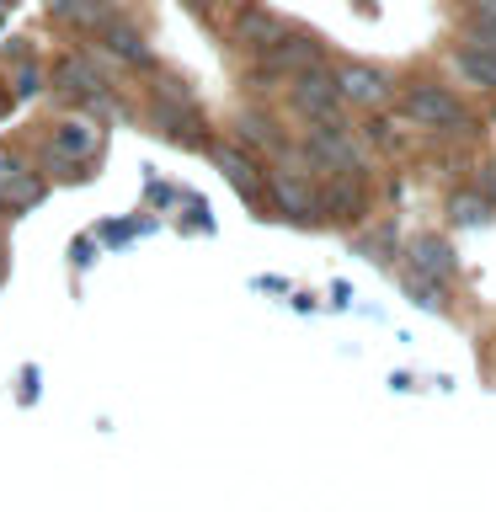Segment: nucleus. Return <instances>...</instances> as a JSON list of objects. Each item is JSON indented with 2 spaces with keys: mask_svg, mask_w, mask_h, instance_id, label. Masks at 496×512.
<instances>
[{
  "mask_svg": "<svg viewBox=\"0 0 496 512\" xmlns=\"http://www.w3.org/2000/svg\"><path fill=\"white\" fill-rule=\"evenodd\" d=\"M336 102H342V96H336V80L320 70V64L294 75V112H304V118H315V123H336Z\"/></svg>",
  "mask_w": 496,
  "mask_h": 512,
  "instance_id": "1",
  "label": "nucleus"
},
{
  "mask_svg": "<svg viewBox=\"0 0 496 512\" xmlns=\"http://www.w3.org/2000/svg\"><path fill=\"white\" fill-rule=\"evenodd\" d=\"M406 112L416 123H427V128H464V123H470V118H464V107L443 86H411L406 91Z\"/></svg>",
  "mask_w": 496,
  "mask_h": 512,
  "instance_id": "2",
  "label": "nucleus"
},
{
  "mask_svg": "<svg viewBox=\"0 0 496 512\" xmlns=\"http://www.w3.org/2000/svg\"><path fill=\"white\" fill-rule=\"evenodd\" d=\"M320 64V43L315 38H304V32H278L267 48V59H262V75H299V70H315Z\"/></svg>",
  "mask_w": 496,
  "mask_h": 512,
  "instance_id": "3",
  "label": "nucleus"
},
{
  "mask_svg": "<svg viewBox=\"0 0 496 512\" xmlns=\"http://www.w3.org/2000/svg\"><path fill=\"white\" fill-rule=\"evenodd\" d=\"M331 80H336V96H342V102H358V107H379L384 96H390V80L379 70H368V64H342Z\"/></svg>",
  "mask_w": 496,
  "mask_h": 512,
  "instance_id": "4",
  "label": "nucleus"
},
{
  "mask_svg": "<svg viewBox=\"0 0 496 512\" xmlns=\"http://www.w3.org/2000/svg\"><path fill=\"white\" fill-rule=\"evenodd\" d=\"M310 155H315L326 171H336V176L358 171V144H352V134H342L336 123H326V128H310Z\"/></svg>",
  "mask_w": 496,
  "mask_h": 512,
  "instance_id": "5",
  "label": "nucleus"
},
{
  "mask_svg": "<svg viewBox=\"0 0 496 512\" xmlns=\"http://www.w3.org/2000/svg\"><path fill=\"white\" fill-rule=\"evenodd\" d=\"M272 198H278L294 219H315L320 214V192L304 182V166H283L272 171Z\"/></svg>",
  "mask_w": 496,
  "mask_h": 512,
  "instance_id": "6",
  "label": "nucleus"
},
{
  "mask_svg": "<svg viewBox=\"0 0 496 512\" xmlns=\"http://www.w3.org/2000/svg\"><path fill=\"white\" fill-rule=\"evenodd\" d=\"M38 198H43V182H38V176H32L22 160H6V155H0V203H6V208H32Z\"/></svg>",
  "mask_w": 496,
  "mask_h": 512,
  "instance_id": "7",
  "label": "nucleus"
},
{
  "mask_svg": "<svg viewBox=\"0 0 496 512\" xmlns=\"http://www.w3.org/2000/svg\"><path fill=\"white\" fill-rule=\"evenodd\" d=\"M411 272H422V278H454V246L438 235H422L411 246Z\"/></svg>",
  "mask_w": 496,
  "mask_h": 512,
  "instance_id": "8",
  "label": "nucleus"
},
{
  "mask_svg": "<svg viewBox=\"0 0 496 512\" xmlns=\"http://www.w3.org/2000/svg\"><path fill=\"white\" fill-rule=\"evenodd\" d=\"M214 160H219V171H224V182H230L235 192H240V198H262V176H256V166H251V160L246 155H240V150H230V144H219V150H214Z\"/></svg>",
  "mask_w": 496,
  "mask_h": 512,
  "instance_id": "9",
  "label": "nucleus"
},
{
  "mask_svg": "<svg viewBox=\"0 0 496 512\" xmlns=\"http://www.w3.org/2000/svg\"><path fill=\"white\" fill-rule=\"evenodd\" d=\"M278 16L262 11V6H251V11H240V22H235V43H246V48H267L272 38H278Z\"/></svg>",
  "mask_w": 496,
  "mask_h": 512,
  "instance_id": "10",
  "label": "nucleus"
},
{
  "mask_svg": "<svg viewBox=\"0 0 496 512\" xmlns=\"http://www.w3.org/2000/svg\"><path fill=\"white\" fill-rule=\"evenodd\" d=\"M54 80H59L64 91H75V96H96V91H102V75H96L86 59H64L59 70H54Z\"/></svg>",
  "mask_w": 496,
  "mask_h": 512,
  "instance_id": "11",
  "label": "nucleus"
},
{
  "mask_svg": "<svg viewBox=\"0 0 496 512\" xmlns=\"http://www.w3.org/2000/svg\"><path fill=\"white\" fill-rule=\"evenodd\" d=\"M102 32H107V43H112V54H118V59H128V64H150V48H144V38H139L134 27L102 22Z\"/></svg>",
  "mask_w": 496,
  "mask_h": 512,
  "instance_id": "12",
  "label": "nucleus"
},
{
  "mask_svg": "<svg viewBox=\"0 0 496 512\" xmlns=\"http://www.w3.org/2000/svg\"><path fill=\"white\" fill-rule=\"evenodd\" d=\"M459 75L475 80V86H496V54H486V48H464V54H459Z\"/></svg>",
  "mask_w": 496,
  "mask_h": 512,
  "instance_id": "13",
  "label": "nucleus"
},
{
  "mask_svg": "<svg viewBox=\"0 0 496 512\" xmlns=\"http://www.w3.org/2000/svg\"><path fill=\"white\" fill-rule=\"evenodd\" d=\"M54 150H59V155H91V150H96V128L64 123L59 134H54Z\"/></svg>",
  "mask_w": 496,
  "mask_h": 512,
  "instance_id": "14",
  "label": "nucleus"
},
{
  "mask_svg": "<svg viewBox=\"0 0 496 512\" xmlns=\"http://www.w3.org/2000/svg\"><path fill=\"white\" fill-rule=\"evenodd\" d=\"M448 214H454L459 224H486V219H491V203L475 198V192H459V198L448 203Z\"/></svg>",
  "mask_w": 496,
  "mask_h": 512,
  "instance_id": "15",
  "label": "nucleus"
},
{
  "mask_svg": "<svg viewBox=\"0 0 496 512\" xmlns=\"http://www.w3.org/2000/svg\"><path fill=\"white\" fill-rule=\"evenodd\" d=\"M406 283H411V294H416V304H427V310H443V283H432V278H422V272H406Z\"/></svg>",
  "mask_w": 496,
  "mask_h": 512,
  "instance_id": "16",
  "label": "nucleus"
},
{
  "mask_svg": "<svg viewBox=\"0 0 496 512\" xmlns=\"http://www.w3.org/2000/svg\"><path fill=\"white\" fill-rule=\"evenodd\" d=\"M320 208H342V214H352V208H358V192H352L347 182H331L326 198H320Z\"/></svg>",
  "mask_w": 496,
  "mask_h": 512,
  "instance_id": "17",
  "label": "nucleus"
},
{
  "mask_svg": "<svg viewBox=\"0 0 496 512\" xmlns=\"http://www.w3.org/2000/svg\"><path fill=\"white\" fill-rule=\"evenodd\" d=\"M155 96H160V102H171V107H176V102H182V107H192V91H187V80H176V75H160V91H155Z\"/></svg>",
  "mask_w": 496,
  "mask_h": 512,
  "instance_id": "18",
  "label": "nucleus"
},
{
  "mask_svg": "<svg viewBox=\"0 0 496 512\" xmlns=\"http://www.w3.org/2000/svg\"><path fill=\"white\" fill-rule=\"evenodd\" d=\"M475 48L496 54V16H475Z\"/></svg>",
  "mask_w": 496,
  "mask_h": 512,
  "instance_id": "19",
  "label": "nucleus"
},
{
  "mask_svg": "<svg viewBox=\"0 0 496 512\" xmlns=\"http://www.w3.org/2000/svg\"><path fill=\"white\" fill-rule=\"evenodd\" d=\"M480 187H486V192H491V198H496V160H491V166H486V171H480Z\"/></svg>",
  "mask_w": 496,
  "mask_h": 512,
  "instance_id": "20",
  "label": "nucleus"
},
{
  "mask_svg": "<svg viewBox=\"0 0 496 512\" xmlns=\"http://www.w3.org/2000/svg\"><path fill=\"white\" fill-rule=\"evenodd\" d=\"M96 6H118V0H96Z\"/></svg>",
  "mask_w": 496,
  "mask_h": 512,
  "instance_id": "21",
  "label": "nucleus"
}]
</instances>
